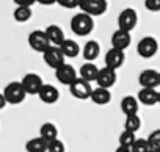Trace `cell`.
I'll return each mask as SVG.
<instances>
[{
    "label": "cell",
    "mask_w": 160,
    "mask_h": 152,
    "mask_svg": "<svg viewBox=\"0 0 160 152\" xmlns=\"http://www.w3.org/2000/svg\"><path fill=\"white\" fill-rule=\"evenodd\" d=\"M78 8L82 10V13L91 17H96V16H102L107 11L108 3L105 0H80Z\"/></svg>",
    "instance_id": "obj_3"
},
{
    "label": "cell",
    "mask_w": 160,
    "mask_h": 152,
    "mask_svg": "<svg viewBox=\"0 0 160 152\" xmlns=\"http://www.w3.org/2000/svg\"><path fill=\"white\" fill-rule=\"evenodd\" d=\"M158 104H160V91H158Z\"/></svg>",
    "instance_id": "obj_36"
},
{
    "label": "cell",
    "mask_w": 160,
    "mask_h": 152,
    "mask_svg": "<svg viewBox=\"0 0 160 152\" xmlns=\"http://www.w3.org/2000/svg\"><path fill=\"white\" fill-rule=\"evenodd\" d=\"M144 7L149 10V11H160V0H146L144 2Z\"/></svg>",
    "instance_id": "obj_32"
},
{
    "label": "cell",
    "mask_w": 160,
    "mask_h": 152,
    "mask_svg": "<svg viewBox=\"0 0 160 152\" xmlns=\"http://www.w3.org/2000/svg\"><path fill=\"white\" fill-rule=\"evenodd\" d=\"M151 152H154V150H151Z\"/></svg>",
    "instance_id": "obj_37"
},
{
    "label": "cell",
    "mask_w": 160,
    "mask_h": 152,
    "mask_svg": "<svg viewBox=\"0 0 160 152\" xmlns=\"http://www.w3.org/2000/svg\"><path fill=\"white\" fill-rule=\"evenodd\" d=\"M99 53H101V46H99L98 41H93L91 39V41H87L85 42V46L82 49V55L87 60V63H93L99 56Z\"/></svg>",
    "instance_id": "obj_20"
},
{
    "label": "cell",
    "mask_w": 160,
    "mask_h": 152,
    "mask_svg": "<svg viewBox=\"0 0 160 152\" xmlns=\"http://www.w3.org/2000/svg\"><path fill=\"white\" fill-rule=\"evenodd\" d=\"M3 97L7 101V104H11V105H19L25 101L27 97V93L24 91L21 82H11L5 86L3 90Z\"/></svg>",
    "instance_id": "obj_2"
},
{
    "label": "cell",
    "mask_w": 160,
    "mask_h": 152,
    "mask_svg": "<svg viewBox=\"0 0 160 152\" xmlns=\"http://www.w3.org/2000/svg\"><path fill=\"white\" fill-rule=\"evenodd\" d=\"M157 152H160V150H157Z\"/></svg>",
    "instance_id": "obj_38"
},
{
    "label": "cell",
    "mask_w": 160,
    "mask_h": 152,
    "mask_svg": "<svg viewBox=\"0 0 160 152\" xmlns=\"http://www.w3.org/2000/svg\"><path fill=\"white\" fill-rule=\"evenodd\" d=\"M5 105H7V101H5V97H3V93H0V110L5 108Z\"/></svg>",
    "instance_id": "obj_34"
},
{
    "label": "cell",
    "mask_w": 160,
    "mask_h": 152,
    "mask_svg": "<svg viewBox=\"0 0 160 152\" xmlns=\"http://www.w3.org/2000/svg\"><path fill=\"white\" fill-rule=\"evenodd\" d=\"M91 102L96 105H107L112 101V93L110 90H104V88H96L91 93Z\"/></svg>",
    "instance_id": "obj_22"
},
{
    "label": "cell",
    "mask_w": 160,
    "mask_h": 152,
    "mask_svg": "<svg viewBox=\"0 0 160 152\" xmlns=\"http://www.w3.org/2000/svg\"><path fill=\"white\" fill-rule=\"evenodd\" d=\"M21 85H22V88L27 94H36L38 96V93L41 91V88L44 85V82L41 79V75H38L35 72H30V74L24 75V79L21 80Z\"/></svg>",
    "instance_id": "obj_8"
},
{
    "label": "cell",
    "mask_w": 160,
    "mask_h": 152,
    "mask_svg": "<svg viewBox=\"0 0 160 152\" xmlns=\"http://www.w3.org/2000/svg\"><path fill=\"white\" fill-rule=\"evenodd\" d=\"M132 42V36L129 32H122V30H115L112 35V47L118 49V50H126Z\"/></svg>",
    "instance_id": "obj_15"
},
{
    "label": "cell",
    "mask_w": 160,
    "mask_h": 152,
    "mask_svg": "<svg viewBox=\"0 0 160 152\" xmlns=\"http://www.w3.org/2000/svg\"><path fill=\"white\" fill-rule=\"evenodd\" d=\"M115 152H130V147H124V146H118Z\"/></svg>",
    "instance_id": "obj_35"
},
{
    "label": "cell",
    "mask_w": 160,
    "mask_h": 152,
    "mask_svg": "<svg viewBox=\"0 0 160 152\" xmlns=\"http://www.w3.org/2000/svg\"><path fill=\"white\" fill-rule=\"evenodd\" d=\"M25 150L27 152H47V143L42 138L35 136L25 143Z\"/></svg>",
    "instance_id": "obj_24"
},
{
    "label": "cell",
    "mask_w": 160,
    "mask_h": 152,
    "mask_svg": "<svg viewBox=\"0 0 160 152\" xmlns=\"http://www.w3.org/2000/svg\"><path fill=\"white\" fill-rule=\"evenodd\" d=\"M71 30L77 36H87L94 30V21L85 13H77L71 19Z\"/></svg>",
    "instance_id": "obj_1"
},
{
    "label": "cell",
    "mask_w": 160,
    "mask_h": 152,
    "mask_svg": "<svg viewBox=\"0 0 160 152\" xmlns=\"http://www.w3.org/2000/svg\"><path fill=\"white\" fill-rule=\"evenodd\" d=\"M140 129H141V119H140L138 115L126 116V121H124V130H126V132L137 133Z\"/></svg>",
    "instance_id": "obj_25"
},
{
    "label": "cell",
    "mask_w": 160,
    "mask_h": 152,
    "mask_svg": "<svg viewBox=\"0 0 160 152\" xmlns=\"http://www.w3.org/2000/svg\"><path fill=\"white\" fill-rule=\"evenodd\" d=\"M44 32H46V35H47V38H49L50 44H52V46H55V47H60V46L66 41L64 32H63V28H61L60 25L52 24V25H49Z\"/></svg>",
    "instance_id": "obj_16"
},
{
    "label": "cell",
    "mask_w": 160,
    "mask_h": 152,
    "mask_svg": "<svg viewBox=\"0 0 160 152\" xmlns=\"http://www.w3.org/2000/svg\"><path fill=\"white\" fill-rule=\"evenodd\" d=\"M78 77L83 79L85 82H96L98 79V74H99V67L94 64V63H83L78 69Z\"/></svg>",
    "instance_id": "obj_18"
},
{
    "label": "cell",
    "mask_w": 160,
    "mask_h": 152,
    "mask_svg": "<svg viewBox=\"0 0 160 152\" xmlns=\"http://www.w3.org/2000/svg\"><path fill=\"white\" fill-rule=\"evenodd\" d=\"M135 143V133H130V132H126L122 130L121 135H119V146H124V147H132Z\"/></svg>",
    "instance_id": "obj_28"
},
{
    "label": "cell",
    "mask_w": 160,
    "mask_h": 152,
    "mask_svg": "<svg viewBox=\"0 0 160 152\" xmlns=\"http://www.w3.org/2000/svg\"><path fill=\"white\" fill-rule=\"evenodd\" d=\"M57 3L63 8H78V3H80V0H57Z\"/></svg>",
    "instance_id": "obj_31"
},
{
    "label": "cell",
    "mask_w": 160,
    "mask_h": 152,
    "mask_svg": "<svg viewBox=\"0 0 160 152\" xmlns=\"http://www.w3.org/2000/svg\"><path fill=\"white\" fill-rule=\"evenodd\" d=\"M158 52V41L154 36H144L137 44V53L141 58H152Z\"/></svg>",
    "instance_id": "obj_5"
},
{
    "label": "cell",
    "mask_w": 160,
    "mask_h": 152,
    "mask_svg": "<svg viewBox=\"0 0 160 152\" xmlns=\"http://www.w3.org/2000/svg\"><path fill=\"white\" fill-rule=\"evenodd\" d=\"M39 138H42L47 144L58 140V129L53 122H44L39 127Z\"/></svg>",
    "instance_id": "obj_21"
},
{
    "label": "cell",
    "mask_w": 160,
    "mask_h": 152,
    "mask_svg": "<svg viewBox=\"0 0 160 152\" xmlns=\"http://www.w3.org/2000/svg\"><path fill=\"white\" fill-rule=\"evenodd\" d=\"M32 14H33L32 8H27V7H18V8L14 10V13H13V17H14V21H16V22L24 24V22L30 21Z\"/></svg>",
    "instance_id": "obj_26"
},
{
    "label": "cell",
    "mask_w": 160,
    "mask_h": 152,
    "mask_svg": "<svg viewBox=\"0 0 160 152\" xmlns=\"http://www.w3.org/2000/svg\"><path fill=\"white\" fill-rule=\"evenodd\" d=\"M60 50L63 52L64 58H75V56L80 53V46H78L75 41L66 38V41L60 46Z\"/></svg>",
    "instance_id": "obj_23"
},
{
    "label": "cell",
    "mask_w": 160,
    "mask_h": 152,
    "mask_svg": "<svg viewBox=\"0 0 160 152\" xmlns=\"http://www.w3.org/2000/svg\"><path fill=\"white\" fill-rule=\"evenodd\" d=\"M18 7H27V8H32V5H35V0H16L14 2Z\"/></svg>",
    "instance_id": "obj_33"
},
{
    "label": "cell",
    "mask_w": 160,
    "mask_h": 152,
    "mask_svg": "<svg viewBox=\"0 0 160 152\" xmlns=\"http://www.w3.org/2000/svg\"><path fill=\"white\" fill-rule=\"evenodd\" d=\"M148 143H149L151 150H154V152L160 150V129H155V130H152V132L149 133Z\"/></svg>",
    "instance_id": "obj_27"
},
{
    "label": "cell",
    "mask_w": 160,
    "mask_h": 152,
    "mask_svg": "<svg viewBox=\"0 0 160 152\" xmlns=\"http://www.w3.org/2000/svg\"><path fill=\"white\" fill-rule=\"evenodd\" d=\"M47 152H66V146L58 138V140H55V141H52V143L47 144Z\"/></svg>",
    "instance_id": "obj_30"
},
{
    "label": "cell",
    "mask_w": 160,
    "mask_h": 152,
    "mask_svg": "<svg viewBox=\"0 0 160 152\" xmlns=\"http://www.w3.org/2000/svg\"><path fill=\"white\" fill-rule=\"evenodd\" d=\"M38 97L42 104H47V105H52V104H57L58 99H60V91L53 86V85H49V83H44L41 91L38 93Z\"/></svg>",
    "instance_id": "obj_14"
},
{
    "label": "cell",
    "mask_w": 160,
    "mask_h": 152,
    "mask_svg": "<svg viewBox=\"0 0 160 152\" xmlns=\"http://www.w3.org/2000/svg\"><path fill=\"white\" fill-rule=\"evenodd\" d=\"M69 93L72 97L78 99V101H87L91 97V93H93V88L88 82H85L83 79H77L72 85H69Z\"/></svg>",
    "instance_id": "obj_7"
},
{
    "label": "cell",
    "mask_w": 160,
    "mask_h": 152,
    "mask_svg": "<svg viewBox=\"0 0 160 152\" xmlns=\"http://www.w3.org/2000/svg\"><path fill=\"white\" fill-rule=\"evenodd\" d=\"M137 99L140 104H143L146 107H152V105L158 104V91L151 90V88H141L137 94Z\"/></svg>",
    "instance_id": "obj_17"
},
{
    "label": "cell",
    "mask_w": 160,
    "mask_h": 152,
    "mask_svg": "<svg viewBox=\"0 0 160 152\" xmlns=\"http://www.w3.org/2000/svg\"><path fill=\"white\" fill-rule=\"evenodd\" d=\"M28 46L35 52H39V53H44L47 49L52 47V44H50V41H49L44 30H33L28 35Z\"/></svg>",
    "instance_id": "obj_4"
},
{
    "label": "cell",
    "mask_w": 160,
    "mask_h": 152,
    "mask_svg": "<svg viewBox=\"0 0 160 152\" xmlns=\"http://www.w3.org/2000/svg\"><path fill=\"white\" fill-rule=\"evenodd\" d=\"M124 60H126V53L122 50H118V49H113V47L105 53V58H104L105 67L113 69V71L119 69L124 64Z\"/></svg>",
    "instance_id": "obj_13"
},
{
    "label": "cell",
    "mask_w": 160,
    "mask_h": 152,
    "mask_svg": "<svg viewBox=\"0 0 160 152\" xmlns=\"http://www.w3.org/2000/svg\"><path fill=\"white\" fill-rule=\"evenodd\" d=\"M130 152H151V147H149L148 140H144V138L135 140L133 146L130 147Z\"/></svg>",
    "instance_id": "obj_29"
},
{
    "label": "cell",
    "mask_w": 160,
    "mask_h": 152,
    "mask_svg": "<svg viewBox=\"0 0 160 152\" xmlns=\"http://www.w3.org/2000/svg\"><path fill=\"white\" fill-rule=\"evenodd\" d=\"M119 107H121V111L126 116H133V115H138L140 102H138V99L135 96H126V97H122Z\"/></svg>",
    "instance_id": "obj_19"
},
{
    "label": "cell",
    "mask_w": 160,
    "mask_h": 152,
    "mask_svg": "<svg viewBox=\"0 0 160 152\" xmlns=\"http://www.w3.org/2000/svg\"><path fill=\"white\" fill-rule=\"evenodd\" d=\"M116 71L113 69H108V67H102L99 69V74H98V79H96V83H98V88H104V90H110L115 83H116Z\"/></svg>",
    "instance_id": "obj_12"
},
{
    "label": "cell",
    "mask_w": 160,
    "mask_h": 152,
    "mask_svg": "<svg viewBox=\"0 0 160 152\" xmlns=\"http://www.w3.org/2000/svg\"><path fill=\"white\" fill-rule=\"evenodd\" d=\"M42 58H44V63L49 67H52V69H58L60 66H63L66 63L63 52L60 50V47H55V46H52L50 49H47L42 53Z\"/></svg>",
    "instance_id": "obj_11"
},
{
    "label": "cell",
    "mask_w": 160,
    "mask_h": 152,
    "mask_svg": "<svg viewBox=\"0 0 160 152\" xmlns=\"http://www.w3.org/2000/svg\"><path fill=\"white\" fill-rule=\"evenodd\" d=\"M138 83L141 85V88L155 90L157 86H160V72L155 71V69L141 71V74L138 75Z\"/></svg>",
    "instance_id": "obj_10"
},
{
    "label": "cell",
    "mask_w": 160,
    "mask_h": 152,
    "mask_svg": "<svg viewBox=\"0 0 160 152\" xmlns=\"http://www.w3.org/2000/svg\"><path fill=\"white\" fill-rule=\"evenodd\" d=\"M55 79L63 83V85H72L77 79H78V75H77V71L72 67V64H68L64 63L63 66H60L58 69H55Z\"/></svg>",
    "instance_id": "obj_9"
},
{
    "label": "cell",
    "mask_w": 160,
    "mask_h": 152,
    "mask_svg": "<svg viewBox=\"0 0 160 152\" xmlns=\"http://www.w3.org/2000/svg\"><path fill=\"white\" fill-rule=\"evenodd\" d=\"M137 22H138L137 11L133 8H126L118 16V30H122V32H129L130 33L137 27Z\"/></svg>",
    "instance_id": "obj_6"
}]
</instances>
